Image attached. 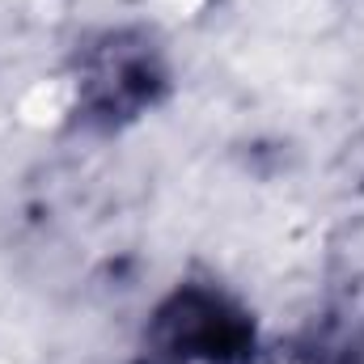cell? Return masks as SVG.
Wrapping results in <instances>:
<instances>
[{"label": "cell", "instance_id": "obj_2", "mask_svg": "<svg viewBox=\"0 0 364 364\" xmlns=\"http://www.w3.org/2000/svg\"><path fill=\"white\" fill-rule=\"evenodd\" d=\"M153 343L170 364H242L255 348V326L220 292L182 288L161 305Z\"/></svg>", "mask_w": 364, "mask_h": 364}, {"label": "cell", "instance_id": "obj_1", "mask_svg": "<svg viewBox=\"0 0 364 364\" xmlns=\"http://www.w3.org/2000/svg\"><path fill=\"white\" fill-rule=\"evenodd\" d=\"M166 90V60L140 30H110L93 38L77 73V110L97 127L140 119Z\"/></svg>", "mask_w": 364, "mask_h": 364}]
</instances>
